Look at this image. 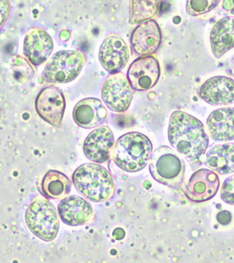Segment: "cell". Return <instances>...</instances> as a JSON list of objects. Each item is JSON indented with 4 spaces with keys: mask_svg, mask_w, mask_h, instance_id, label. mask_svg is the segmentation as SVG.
<instances>
[{
    "mask_svg": "<svg viewBox=\"0 0 234 263\" xmlns=\"http://www.w3.org/2000/svg\"><path fill=\"white\" fill-rule=\"evenodd\" d=\"M220 196L224 202L234 205V175L224 180Z\"/></svg>",
    "mask_w": 234,
    "mask_h": 263,
    "instance_id": "obj_24",
    "label": "cell"
},
{
    "mask_svg": "<svg viewBox=\"0 0 234 263\" xmlns=\"http://www.w3.org/2000/svg\"><path fill=\"white\" fill-rule=\"evenodd\" d=\"M162 1H130V24H141L144 22L153 20L159 16L162 9Z\"/></svg>",
    "mask_w": 234,
    "mask_h": 263,
    "instance_id": "obj_22",
    "label": "cell"
},
{
    "mask_svg": "<svg viewBox=\"0 0 234 263\" xmlns=\"http://www.w3.org/2000/svg\"><path fill=\"white\" fill-rule=\"evenodd\" d=\"M219 3L220 1H215V0H206V1L189 0L186 4V11L189 16H198L212 10L216 8Z\"/></svg>",
    "mask_w": 234,
    "mask_h": 263,
    "instance_id": "obj_23",
    "label": "cell"
},
{
    "mask_svg": "<svg viewBox=\"0 0 234 263\" xmlns=\"http://www.w3.org/2000/svg\"><path fill=\"white\" fill-rule=\"evenodd\" d=\"M168 136L170 145L192 166L200 161L209 145L203 123L181 110L174 111L170 115Z\"/></svg>",
    "mask_w": 234,
    "mask_h": 263,
    "instance_id": "obj_1",
    "label": "cell"
},
{
    "mask_svg": "<svg viewBox=\"0 0 234 263\" xmlns=\"http://www.w3.org/2000/svg\"><path fill=\"white\" fill-rule=\"evenodd\" d=\"M76 191L93 202H103L114 197L116 188L114 179L105 167L95 163L79 166L72 175Z\"/></svg>",
    "mask_w": 234,
    "mask_h": 263,
    "instance_id": "obj_3",
    "label": "cell"
},
{
    "mask_svg": "<svg viewBox=\"0 0 234 263\" xmlns=\"http://www.w3.org/2000/svg\"><path fill=\"white\" fill-rule=\"evenodd\" d=\"M217 219H218V221L222 226H226V224H229L231 222V215L229 211H221L217 216Z\"/></svg>",
    "mask_w": 234,
    "mask_h": 263,
    "instance_id": "obj_26",
    "label": "cell"
},
{
    "mask_svg": "<svg viewBox=\"0 0 234 263\" xmlns=\"http://www.w3.org/2000/svg\"><path fill=\"white\" fill-rule=\"evenodd\" d=\"M11 12V5L9 1H0V27L5 24Z\"/></svg>",
    "mask_w": 234,
    "mask_h": 263,
    "instance_id": "obj_25",
    "label": "cell"
},
{
    "mask_svg": "<svg viewBox=\"0 0 234 263\" xmlns=\"http://www.w3.org/2000/svg\"><path fill=\"white\" fill-rule=\"evenodd\" d=\"M101 97L110 110L122 113L130 107L133 89L124 73H115L105 80L102 87Z\"/></svg>",
    "mask_w": 234,
    "mask_h": 263,
    "instance_id": "obj_7",
    "label": "cell"
},
{
    "mask_svg": "<svg viewBox=\"0 0 234 263\" xmlns=\"http://www.w3.org/2000/svg\"><path fill=\"white\" fill-rule=\"evenodd\" d=\"M70 32L68 31V30H63L60 34V38L63 42L67 41V40L70 39Z\"/></svg>",
    "mask_w": 234,
    "mask_h": 263,
    "instance_id": "obj_28",
    "label": "cell"
},
{
    "mask_svg": "<svg viewBox=\"0 0 234 263\" xmlns=\"http://www.w3.org/2000/svg\"><path fill=\"white\" fill-rule=\"evenodd\" d=\"M161 76L160 64L154 55L141 57L130 64L127 72L128 82L133 90L145 91L156 85Z\"/></svg>",
    "mask_w": 234,
    "mask_h": 263,
    "instance_id": "obj_10",
    "label": "cell"
},
{
    "mask_svg": "<svg viewBox=\"0 0 234 263\" xmlns=\"http://www.w3.org/2000/svg\"><path fill=\"white\" fill-rule=\"evenodd\" d=\"M86 63L85 53L78 50L57 51L46 65L41 78L52 84H66L75 80Z\"/></svg>",
    "mask_w": 234,
    "mask_h": 263,
    "instance_id": "obj_6",
    "label": "cell"
},
{
    "mask_svg": "<svg viewBox=\"0 0 234 263\" xmlns=\"http://www.w3.org/2000/svg\"><path fill=\"white\" fill-rule=\"evenodd\" d=\"M65 107L64 94L54 85L44 88L35 101L36 110L40 118L56 128L62 126Z\"/></svg>",
    "mask_w": 234,
    "mask_h": 263,
    "instance_id": "obj_8",
    "label": "cell"
},
{
    "mask_svg": "<svg viewBox=\"0 0 234 263\" xmlns=\"http://www.w3.org/2000/svg\"><path fill=\"white\" fill-rule=\"evenodd\" d=\"M129 47L122 36L116 33L108 34L100 47L99 61L110 74L120 72L129 60Z\"/></svg>",
    "mask_w": 234,
    "mask_h": 263,
    "instance_id": "obj_9",
    "label": "cell"
},
{
    "mask_svg": "<svg viewBox=\"0 0 234 263\" xmlns=\"http://www.w3.org/2000/svg\"><path fill=\"white\" fill-rule=\"evenodd\" d=\"M114 143V134L109 126H99L91 132L84 141V155L91 162L103 164L111 158Z\"/></svg>",
    "mask_w": 234,
    "mask_h": 263,
    "instance_id": "obj_13",
    "label": "cell"
},
{
    "mask_svg": "<svg viewBox=\"0 0 234 263\" xmlns=\"http://www.w3.org/2000/svg\"><path fill=\"white\" fill-rule=\"evenodd\" d=\"M25 218L29 230L42 241L50 242L57 237L60 221L54 205L48 199H34L27 209Z\"/></svg>",
    "mask_w": 234,
    "mask_h": 263,
    "instance_id": "obj_5",
    "label": "cell"
},
{
    "mask_svg": "<svg viewBox=\"0 0 234 263\" xmlns=\"http://www.w3.org/2000/svg\"><path fill=\"white\" fill-rule=\"evenodd\" d=\"M72 116L79 126L90 129L106 123L109 114L101 100L86 98L76 103L73 109Z\"/></svg>",
    "mask_w": 234,
    "mask_h": 263,
    "instance_id": "obj_15",
    "label": "cell"
},
{
    "mask_svg": "<svg viewBox=\"0 0 234 263\" xmlns=\"http://www.w3.org/2000/svg\"><path fill=\"white\" fill-rule=\"evenodd\" d=\"M61 220L69 226H82L93 223L95 213L91 203L77 195L65 197L57 206Z\"/></svg>",
    "mask_w": 234,
    "mask_h": 263,
    "instance_id": "obj_12",
    "label": "cell"
},
{
    "mask_svg": "<svg viewBox=\"0 0 234 263\" xmlns=\"http://www.w3.org/2000/svg\"><path fill=\"white\" fill-rule=\"evenodd\" d=\"M207 126L215 141L228 142L234 140V107H222L209 115Z\"/></svg>",
    "mask_w": 234,
    "mask_h": 263,
    "instance_id": "obj_18",
    "label": "cell"
},
{
    "mask_svg": "<svg viewBox=\"0 0 234 263\" xmlns=\"http://www.w3.org/2000/svg\"><path fill=\"white\" fill-rule=\"evenodd\" d=\"M212 53L220 59L234 47V18L226 17L217 22L210 33Z\"/></svg>",
    "mask_w": 234,
    "mask_h": 263,
    "instance_id": "obj_19",
    "label": "cell"
},
{
    "mask_svg": "<svg viewBox=\"0 0 234 263\" xmlns=\"http://www.w3.org/2000/svg\"><path fill=\"white\" fill-rule=\"evenodd\" d=\"M199 97L208 104L229 105L234 103V80L224 76L210 78L199 90Z\"/></svg>",
    "mask_w": 234,
    "mask_h": 263,
    "instance_id": "obj_16",
    "label": "cell"
},
{
    "mask_svg": "<svg viewBox=\"0 0 234 263\" xmlns=\"http://www.w3.org/2000/svg\"><path fill=\"white\" fill-rule=\"evenodd\" d=\"M40 187L46 198L61 199L70 193L72 184L66 175L59 171L49 170L42 178Z\"/></svg>",
    "mask_w": 234,
    "mask_h": 263,
    "instance_id": "obj_20",
    "label": "cell"
},
{
    "mask_svg": "<svg viewBox=\"0 0 234 263\" xmlns=\"http://www.w3.org/2000/svg\"><path fill=\"white\" fill-rule=\"evenodd\" d=\"M53 50L52 38L47 31L40 28L30 29L24 40V52L34 65L47 61Z\"/></svg>",
    "mask_w": 234,
    "mask_h": 263,
    "instance_id": "obj_17",
    "label": "cell"
},
{
    "mask_svg": "<svg viewBox=\"0 0 234 263\" xmlns=\"http://www.w3.org/2000/svg\"><path fill=\"white\" fill-rule=\"evenodd\" d=\"M222 7H223L224 10L229 12L234 18V0L224 1Z\"/></svg>",
    "mask_w": 234,
    "mask_h": 263,
    "instance_id": "obj_27",
    "label": "cell"
},
{
    "mask_svg": "<svg viewBox=\"0 0 234 263\" xmlns=\"http://www.w3.org/2000/svg\"><path fill=\"white\" fill-rule=\"evenodd\" d=\"M206 164L218 174L234 172V143L214 145L206 155Z\"/></svg>",
    "mask_w": 234,
    "mask_h": 263,
    "instance_id": "obj_21",
    "label": "cell"
},
{
    "mask_svg": "<svg viewBox=\"0 0 234 263\" xmlns=\"http://www.w3.org/2000/svg\"><path fill=\"white\" fill-rule=\"evenodd\" d=\"M220 185V178L216 172L201 168L191 175L186 185L185 195L192 202H205L213 198Z\"/></svg>",
    "mask_w": 234,
    "mask_h": 263,
    "instance_id": "obj_11",
    "label": "cell"
},
{
    "mask_svg": "<svg viewBox=\"0 0 234 263\" xmlns=\"http://www.w3.org/2000/svg\"><path fill=\"white\" fill-rule=\"evenodd\" d=\"M162 41L160 27L154 20L138 25L130 37L132 48L136 54L141 57H147L156 52Z\"/></svg>",
    "mask_w": 234,
    "mask_h": 263,
    "instance_id": "obj_14",
    "label": "cell"
},
{
    "mask_svg": "<svg viewBox=\"0 0 234 263\" xmlns=\"http://www.w3.org/2000/svg\"><path fill=\"white\" fill-rule=\"evenodd\" d=\"M149 172L157 182L173 189H179L185 177V164L173 149L162 145L151 154Z\"/></svg>",
    "mask_w": 234,
    "mask_h": 263,
    "instance_id": "obj_4",
    "label": "cell"
},
{
    "mask_svg": "<svg viewBox=\"0 0 234 263\" xmlns=\"http://www.w3.org/2000/svg\"><path fill=\"white\" fill-rule=\"evenodd\" d=\"M152 149V143L147 136L139 132H130L115 142L111 158L121 170L138 172L148 164Z\"/></svg>",
    "mask_w": 234,
    "mask_h": 263,
    "instance_id": "obj_2",
    "label": "cell"
}]
</instances>
